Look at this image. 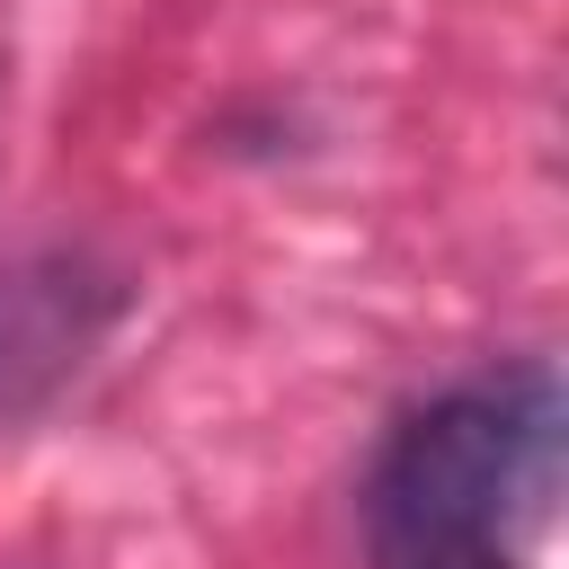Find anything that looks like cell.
<instances>
[{
  "mask_svg": "<svg viewBox=\"0 0 569 569\" xmlns=\"http://www.w3.org/2000/svg\"><path fill=\"white\" fill-rule=\"evenodd\" d=\"M560 489V382L551 365H498L418 400L365 489L382 569H533V533Z\"/></svg>",
  "mask_w": 569,
  "mask_h": 569,
  "instance_id": "1",
  "label": "cell"
}]
</instances>
